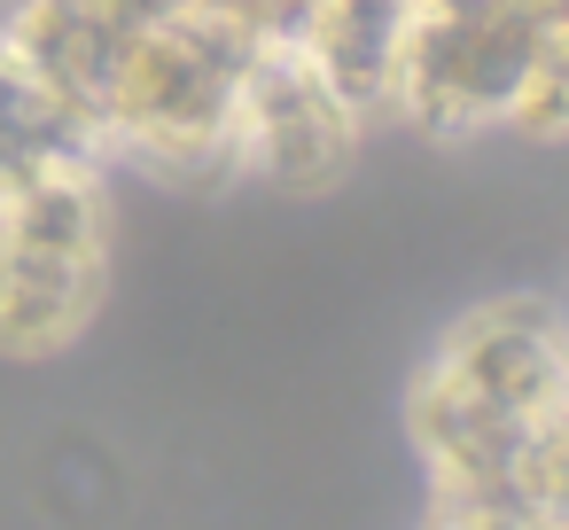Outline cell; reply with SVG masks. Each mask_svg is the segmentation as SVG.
<instances>
[{
    "mask_svg": "<svg viewBox=\"0 0 569 530\" xmlns=\"http://www.w3.org/2000/svg\"><path fill=\"white\" fill-rule=\"evenodd\" d=\"M367 110L297 48V40H258L242 94H234V149H242V180L312 196L328 180H343V164L367 141Z\"/></svg>",
    "mask_w": 569,
    "mask_h": 530,
    "instance_id": "3957f363",
    "label": "cell"
},
{
    "mask_svg": "<svg viewBox=\"0 0 569 530\" xmlns=\"http://www.w3.org/2000/svg\"><path fill=\"white\" fill-rule=\"evenodd\" d=\"M110 289V164H63L0 203V359L71 351Z\"/></svg>",
    "mask_w": 569,
    "mask_h": 530,
    "instance_id": "7a4b0ae2",
    "label": "cell"
},
{
    "mask_svg": "<svg viewBox=\"0 0 569 530\" xmlns=\"http://www.w3.org/2000/svg\"><path fill=\"white\" fill-rule=\"evenodd\" d=\"M87 157H102L87 141V126L40 87V71L17 56L9 32H0V203H17L24 188H40L63 164H87Z\"/></svg>",
    "mask_w": 569,
    "mask_h": 530,
    "instance_id": "277c9868",
    "label": "cell"
},
{
    "mask_svg": "<svg viewBox=\"0 0 569 530\" xmlns=\"http://www.w3.org/2000/svg\"><path fill=\"white\" fill-rule=\"evenodd\" d=\"M507 141H522V149H561L569 141V32H546L530 79L515 87Z\"/></svg>",
    "mask_w": 569,
    "mask_h": 530,
    "instance_id": "5b68a950",
    "label": "cell"
},
{
    "mask_svg": "<svg viewBox=\"0 0 569 530\" xmlns=\"http://www.w3.org/2000/svg\"><path fill=\"white\" fill-rule=\"evenodd\" d=\"M569 413V304L483 297L468 304L406 390V437L437 491L507 483L530 429Z\"/></svg>",
    "mask_w": 569,
    "mask_h": 530,
    "instance_id": "6da1fadb",
    "label": "cell"
}]
</instances>
